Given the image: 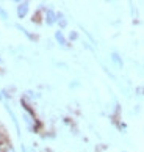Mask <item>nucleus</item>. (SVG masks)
<instances>
[{
    "mask_svg": "<svg viewBox=\"0 0 144 152\" xmlns=\"http://www.w3.org/2000/svg\"><path fill=\"white\" fill-rule=\"evenodd\" d=\"M111 63L118 67V69H122L124 67V60H122V57H121V55L118 53V52H111Z\"/></svg>",
    "mask_w": 144,
    "mask_h": 152,
    "instance_id": "20e7f679",
    "label": "nucleus"
},
{
    "mask_svg": "<svg viewBox=\"0 0 144 152\" xmlns=\"http://www.w3.org/2000/svg\"><path fill=\"white\" fill-rule=\"evenodd\" d=\"M136 93H138V96H144V86H140L136 89Z\"/></svg>",
    "mask_w": 144,
    "mask_h": 152,
    "instance_id": "f8f14e48",
    "label": "nucleus"
},
{
    "mask_svg": "<svg viewBox=\"0 0 144 152\" xmlns=\"http://www.w3.org/2000/svg\"><path fill=\"white\" fill-rule=\"evenodd\" d=\"M30 13V3L28 2H19L16 5V14L19 19H25Z\"/></svg>",
    "mask_w": 144,
    "mask_h": 152,
    "instance_id": "f03ea898",
    "label": "nucleus"
},
{
    "mask_svg": "<svg viewBox=\"0 0 144 152\" xmlns=\"http://www.w3.org/2000/svg\"><path fill=\"white\" fill-rule=\"evenodd\" d=\"M55 41H57V44H60V47H69V41H68V38L64 36V33L63 30H57L55 31Z\"/></svg>",
    "mask_w": 144,
    "mask_h": 152,
    "instance_id": "7ed1b4c3",
    "label": "nucleus"
},
{
    "mask_svg": "<svg viewBox=\"0 0 144 152\" xmlns=\"http://www.w3.org/2000/svg\"><path fill=\"white\" fill-rule=\"evenodd\" d=\"M2 152H16V151H14V148L9 143H7V144H3V151Z\"/></svg>",
    "mask_w": 144,
    "mask_h": 152,
    "instance_id": "9b49d317",
    "label": "nucleus"
},
{
    "mask_svg": "<svg viewBox=\"0 0 144 152\" xmlns=\"http://www.w3.org/2000/svg\"><path fill=\"white\" fill-rule=\"evenodd\" d=\"M20 149H22V152H36V149L33 146H28V144H22Z\"/></svg>",
    "mask_w": 144,
    "mask_h": 152,
    "instance_id": "6e6552de",
    "label": "nucleus"
},
{
    "mask_svg": "<svg viewBox=\"0 0 144 152\" xmlns=\"http://www.w3.org/2000/svg\"><path fill=\"white\" fill-rule=\"evenodd\" d=\"M77 38H79V33H77V31H71V33H69V36H68L69 44H71L72 41H77Z\"/></svg>",
    "mask_w": 144,
    "mask_h": 152,
    "instance_id": "1a4fd4ad",
    "label": "nucleus"
},
{
    "mask_svg": "<svg viewBox=\"0 0 144 152\" xmlns=\"http://www.w3.org/2000/svg\"><path fill=\"white\" fill-rule=\"evenodd\" d=\"M57 25L60 28H66V27H68V19H66V16L63 13H58V11H57Z\"/></svg>",
    "mask_w": 144,
    "mask_h": 152,
    "instance_id": "39448f33",
    "label": "nucleus"
},
{
    "mask_svg": "<svg viewBox=\"0 0 144 152\" xmlns=\"http://www.w3.org/2000/svg\"><path fill=\"white\" fill-rule=\"evenodd\" d=\"M7 143H8L7 132H5V129L2 127V124H0V144H7Z\"/></svg>",
    "mask_w": 144,
    "mask_h": 152,
    "instance_id": "0eeeda50",
    "label": "nucleus"
},
{
    "mask_svg": "<svg viewBox=\"0 0 144 152\" xmlns=\"http://www.w3.org/2000/svg\"><path fill=\"white\" fill-rule=\"evenodd\" d=\"M16 27H17V28H19V30H20L22 33H24V35H25L27 38H28V39H31V41H36V39H38V38H36L35 35H33V33H30V31L27 30V28H24V27H22V25H16Z\"/></svg>",
    "mask_w": 144,
    "mask_h": 152,
    "instance_id": "423d86ee",
    "label": "nucleus"
},
{
    "mask_svg": "<svg viewBox=\"0 0 144 152\" xmlns=\"http://www.w3.org/2000/svg\"><path fill=\"white\" fill-rule=\"evenodd\" d=\"M42 20H44L46 25H55L57 24V11H55L53 8H44Z\"/></svg>",
    "mask_w": 144,
    "mask_h": 152,
    "instance_id": "f257e3e1",
    "label": "nucleus"
},
{
    "mask_svg": "<svg viewBox=\"0 0 144 152\" xmlns=\"http://www.w3.org/2000/svg\"><path fill=\"white\" fill-rule=\"evenodd\" d=\"M0 19L2 20H8V13L3 7H0Z\"/></svg>",
    "mask_w": 144,
    "mask_h": 152,
    "instance_id": "9d476101",
    "label": "nucleus"
}]
</instances>
